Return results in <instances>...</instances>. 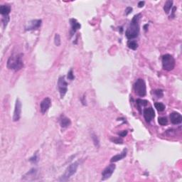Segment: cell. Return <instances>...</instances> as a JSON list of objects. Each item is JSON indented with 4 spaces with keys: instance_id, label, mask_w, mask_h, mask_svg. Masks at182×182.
I'll return each mask as SVG.
<instances>
[{
    "instance_id": "17",
    "label": "cell",
    "mask_w": 182,
    "mask_h": 182,
    "mask_svg": "<svg viewBox=\"0 0 182 182\" xmlns=\"http://www.w3.org/2000/svg\"><path fill=\"white\" fill-rule=\"evenodd\" d=\"M10 11H11V7L9 5H1L0 7V14L1 15L4 16H9Z\"/></svg>"
},
{
    "instance_id": "20",
    "label": "cell",
    "mask_w": 182,
    "mask_h": 182,
    "mask_svg": "<svg viewBox=\"0 0 182 182\" xmlns=\"http://www.w3.org/2000/svg\"><path fill=\"white\" fill-rule=\"evenodd\" d=\"M128 46L130 48V49L136 50L137 48H138V44H137L135 41L130 40V41L128 42Z\"/></svg>"
},
{
    "instance_id": "19",
    "label": "cell",
    "mask_w": 182,
    "mask_h": 182,
    "mask_svg": "<svg viewBox=\"0 0 182 182\" xmlns=\"http://www.w3.org/2000/svg\"><path fill=\"white\" fill-rule=\"evenodd\" d=\"M136 103H137V106H138V108L140 109L142 107H145V106L147 105L148 103H149V102H148L147 100H145L137 99V100H136Z\"/></svg>"
},
{
    "instance_id": "6",
    "label": "cell",
    "mask_w": 182,
    "mask_h": 182,
    "mask_svg": "<svg viewBox=\"0 0 182 182\" xmlns=\"http://www.w3.org/2000/svg\"><path fill=\"white\" fill-rule=\"evenodd\" d=\"M58 88L61 98H63L68 91V83L65 80L64 76H60L58 81Z\"/></svg>"
},
{
    "instance_id": "16",
    "label": "cell",
    "mask_w": 182,
    "mask_h": 182,
    "mask_svg": "<svg viewBox=\"0 0 182 182\" xmlns=\"http://www.w3.org/2000/svg\"><path fill=\"white\" fill-rule=\"evenodd\" d=\"M71 124V121L69 118L66 116H62L60 119V125L63 128H68Z\"/></svg>"
},
{
    "instance_id": "9",
    "label": "cell",
    "mask_w": 182,
    "mask_h": 182,
    "mask_svg": "<svg viewBox=\"0 0 182 182\" xmlns=\"http://www.w3.org/2000/svg\"><path fill=\"white\" fill-rule=\"evenodd\" d=\"M42 21L41 19H34L28 22L26 26H25V30L26 31H33L36 30L38 28L41 27Z\"/></svg>"
},
{
    "instance_id": "5",
    "label": "cell",
    "mask_w": 182,
    "mask_h": 182,
    "mask_svg": "<svg viewBox=\"0 0 182 182\" xmlns=\"http://www.w3.org/2000/svg\"><path fill=\"white\" fill-rule=\"evenodd\" d=\"M134 91L137 95L144 97L146 94V88L145 82L142 78L137 80L134 84Z\"/></svg>"
},
{
    "instance_id": "15",
    "label": "cell",
    "mask_w": 182,
    "mask_h": 182,
    "mask_svg": "<svg viewBox=\"0 0 182 182\" xmlns=\"http://www.w3.org/2000/svg\"><path fill=\"white\" fill-rule=\"evenodd\" d=\"M36 175H37V169H36L33 168L30 171H28V172L26 173L24 176L23 179L31 180L32 179H32H34L35 178V177H36Z\"/></svg>"
},
{
    "instance_id": "7",
    "label": "cell",
    "mask_w": 182,
    "mask_h": 182,
    "mask_svg": "<svg viewBox=\"0 0 182 182\" xmlns=\"http://www.w3.org/2000/svg\"><path fill=\"white\" fill-rule=\"evenodd\" d=\"M115 168H116V166L115 165V164H110L107 166L102 172V181H105V180H107L110 178V177L115 171Z\"/></svg>"
},
{
    "instance_id": "18",
    "label": "cell",
    "mask_w": 182,
    "mask_h": 182,
    "mask_svg": "<svg viewBox=\"0 0 182 182\" xmlns=\"http://www.w3.org/2000/svg\"><path fill=\"white\" fill-rule=\"evenodd\" d=\"M173 6V1L171 0H168V1H166V3L164 4V10L167 14H169L171 10V9L172 8Z\"/></svg>"
},
{
    "instance_id": "26",
    "label": "cell",
    "mask_w": 182,
    "mask_h": 182,
    "mask_svg": "<svg viewBox=\"0 0 182 182\" xmlns=\"http://www.w3.org/2000/svg\"><path fill=\"white\" fill-rule=\"evenodd\" d=\"M111 141L112 142L115 143V144H122V143H123V140H122L121 138H120V137H115V138H112L111 139Z\"/></svg>"
},
{
    "instance_id": "23",
    "label": "cell",
    "mask_w": 182,
    "mask_h": 182,
    "mask_svg": "<svg viewBox=\"0 0 182 182\" xmlns=\"http://www.w3.org/2000/svg\"><path fill=\"white\" fill-rule=\"evenodd\" d=\"M29 161L33 164H36L39 161V156H38V154H37V152L34 154V156L32 157H31L29 159Z\"/></svg>"
},
{
    "instance_id": "12",
    "label": "cell",
    "mask_w": 182,
    "mask_h": 182,
    "mask_svg": "<svg viewBox=\"0 0 182 182\" xmlns=\"http://www.w3.org/2000/svg\"><path fill=\"white\" fill-rule=\"evenodd\" d=\"M170 120L174 125H179L182 122V117L181 114L177 112H173L170 114Z\"/></svg>"
},
{
    "instance_id": "27",
    "label": "cell",
    "mask_w": 182,
    "mask_h": 182,
    "mask_svg": "<svg viewBox=\"0 0 182 182\" xmlns=\"http://www.w3.org/2000/svg\"><path fill=\"white\" fill-rule=\"evenodd\" d=\"M9 21V16H4L2 19V22H3V26H4V28H5L7 26V24Z\"/></svg>"
},
{
    "instance_id": "10",
    "label": "cell",
    "mask_w": 182,
    "mask_h": 182,
    "mask_svg": "<svg viewBox=\"0 0 182 182\" xmlns=\"http://www.w3.org/2000/svg\"><path fill=\"white\" fill-rule=\"evenodd\" d=\"M51 105V100L50 97H47L44 98V100L41 101V104H40V109H41V112L42 114H45L48 109L50 108Z\"/></svg>"
},
{
    "instance_id": "28",
    "label": "cell",
    "mask_w": 182,
    "mask_h": 182,
    "mask_svg": "<svg viewBox=\"0 0 182 182\" xmlns=\"http://www.w3.org/2000/svg\"><path fill=\"white\" fill-rule=\"evenodd\" d=\"M67 77H68V79L71 80V81H73L74 78H75V76H74L73 72V70H72V69H71V70L69 71Z\"/></svg>"
},
{
    "instance_id": "11",
    "label": "cell",
    "mask_w": 182,
    "mask_h": 182,
    "mask_svg": "<svg viewBox=\"0 0 182 182\" xmlns=\"http://www.w3.org/2000/svg\"><path fill=\"white\" fill-rule=\"evenodd\" d=\"M143 115H144V118L145 119L146 122H150L155 116L154 110L152 107L145 108L143 111Z\"/></svg>"
},
{
    "instance_id": "8",
    "label": "cell",
    "mask_w": 182,
    "mask_h": 182,
    "mask_svg": "<svg viewBox=\"0 0 182 182\" xmlns=\"http://www.w3.org/2000/svg\"><path fill=\"white\" fill-rule=\"evenodd\" d=\"M21 107L22 104L21 103L20 100L19 98L17 99L15 103V107H14V115H13L12 120L14 122H17L21 118Z\"/></svg>"
},
{
    "instance_id": "4",
    "label": "cell",
    "mask_w": 182,
    "mask_h": 182,
    "mask_svg": "<svg viewBox=\"0 0 182 182\" xmlns=\"http://www.w3.org/2000/svg\"><path fill=\"white\" fill-rule=\"evenodd\" d=\"M162 62L164 70L167 71H171L175 67V59L170 54L164 55L162 56Z\"/></svg>"
},
{
    "instance_id": "32",
    "label": "cell",
    "mask_w": 182,
    "mask_h": 182,
    "mask_svg": "<svg viewBox=\"0 0 182 182\" xmlns=\"http://www.w3.org/2000/svg\"><path fill=\"white\" fill-rule=\"evenodd\" d=\"M144 4H145V1H140V2L138 3V7H140V8H142V7H144Z\"/></svg>"
},
{
    "instance_id": "25",
    "label": "cell",
    "mask_w": 182,
    "mask_h": 182,
    "mask_svg": "<svg viewBox=\"0 0 182 182\" xmlns=\"http://www.w3.org/2000/svg\"><path fill=\"white\" fill-rule=\"evenodd\" d=\"M92 139H93V142H94L95 146L96 147H99V145H100V142H99V140L98 138H97V136H96L95 134H92Z\"/></svg>"
},
{
    "instance_id": "2",
    "label": "cell",
    "mask_w": 182,
    "mask_h": 182,
    "mask_svg": "<svg viewBox=\"0 0 182 182\" xmlns=\"http://www.w3.org/2000/svg\"><path fill=\"white\" fill-rule=\"evenodd\" d=\"M23 54H14L11 55L7 60V66L9 70L18 71L24 67Z\"/></svg>"
},
{
    "instance_id": "29",
    "label": "cell",
    "mask_w": 182,
    "mask_h": 182,
    "mask_svg": "<svg viewBox=\"0 0 182 182\" xmlns=\"http://www.w3.org/2000/svg\"><path fill=\"white\" fill-rule=\"evenodd\" d=\"M155 95H156V97H162L164 96V94H163V91H162V90H156V91H155L154 92Z\"/></svg>"
},
{
    "instance_id": "21",
    "label": "cell",
    "mask_w": 182,
    "mask_h": 182,
    "mask_svg": "<svg viewBox=\"0 0 182 182\" xmlns=\"http://www.w3.org/2000/svg\"><path fill=\"white\" fill-rule=\"evenodd\" d=\"M154 107L159 112H162L165 109V105L162 103H156L154 104Z\"/></svg>"
},
{
    "instance_id": "31",
    "label": "cell",
    "mask_w": 182,
    "mask_h": 182,
    "mask_svg": "<svg viewBox=\"0 0 182 182\" xmlns=\"http://www.w3.org/2000/svg\"><path fill=\"white\" fill-rule=\"evenodd\" d=\"M128 133V132L127 131V130H124V131L121 132L119 133V135L121 137H125V136H127Z\"/></svg>"
},
{
    "instance_id": "13",
    "label": "cell",
    "mask_w": 182,
    "mask_h": 182,
    "mask_svg": "<svg viewBox=\"0 0 182 182\" xmlns=\"http://www.w3.org/2000/svg\"><path fill=\"white\" fill-rule=\"evenodd\" d=\"M70 24L71 26V35L73 36L74 34L78 30V29H81V25L76 19H70Z\"/></svg>"
},
{
    "instance_id": "1",
    "label": "cell",
    "mask_w": 182,
    "mask_h": 182,
    "mask_svg": "<svg viewBox=\"0 0 182 182\" xmlns=\"http://www.w3.org/2000/svg\"><path fill=\"white\" fill-rule=\"evenodd\" d=\"M141 14H137L134 16L128 29L125 32V35L128 39L132 40L137 38L140 34V20L141 19Z\"/></svg>"
},
{
    "instance_id": "14",
    "label": "cell",
    "mask_w": 182,
    "mask_h": 182,
    "mask_svg": "<svg viewBox=\"0 0 182 182\" xmlns=\"http://www.w3.org/2000/svg\"><path fill=\"white\" fill-rule=\"evenodd\" d=\"M127 154H128V149H124L120 154H118L112 156L110 159V162L112 163H114V162H117L120 160H122L127 156Z\"/></svg>"
},
{
    "instance_id": "22",
    "label": "cell",
    "mask_w": 182,
    "mask_h": 182,
    "mask_svg": "<svg viewBox=\"0 0 182 182\" xmlns=\"http://www.w3.org/2000/svg\"><path fill=\"white\" fill-rule=\"evenodd\" d=\"M158 122L160 125L162 126H165L168 124V120L167 119V118H164V117H162V118H159L158 119Z\"/></svg>"
},
{
    "instance_id": "3",
    "label": "cell",
    "mask_w": 182,
    "mask_h": 182,
    "mask_svg": "<svg viewBox=\"0 0 182 182\" xmlns=\"http://www.w3.org/2000/svg\"><path fill=\"white\" fill-rule=\"evenodd\" d=\"M78 166H79V163H78V162H73V163L70 164V165H69V167H67V169H66L64 174H63V175L60 177L59 181H65L69 180V179L72 177V176L74 175V174L76 173L77 169H78Z\"/></svg>"
},
{
    "instance_id": "30",
    "label": "cell",
    "mask_w": 182,
    "mask_h": 182,
    "mask_svg": "<svg viewBox=\"0 0 182 182\" xmlns=\"http://www.w3.org/2000/svg\"><path fill=\"white\" fill-rule=\"evenodd\" d=\"M132 10L133 9H132V7H127L126 9H125V14H126L127 16L129 15L130 14H131L132 11Z\"/></svg>"
},
{
    "instance_id": "24",
    "label": "cell",
    "mask_w": 182,
    "mask_h": 182,
    "mask_svg": "<svg viewBox=\"0 0 182 182\" xmlns=\"http://www.w3.org/2000/svg\"><path fill=\"white\" fill-rule=\"evenodd\" d=\"M54 43H55V45H56V46H59L60 45L61 41H60V35H59L58 34H56V35H55Z\"/></svg>"
}]
</instances>
